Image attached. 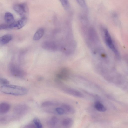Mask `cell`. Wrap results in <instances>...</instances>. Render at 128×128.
I'll return each instance as SVG.
<instances>
[{
    "label": "cell",
    "mask_w": 128,
    "mask_h": 128,
    "mask_svg": "<svg viewBox=\"0 0 128 128\" xmlns=\"http://www.w3.org/2000/svg\"><path fill=\"white\" fill-rule=\"evenodd\" d=\"M0 90L6 94L16 96L25 95L28 92V89L24 87L9 84L2 86Z\"/></svg>",
    "instance_id": "obj_1"
},
{
    "label": "cell",
    "mask_w": 128,
    "mask_h": 128,
    "mask_svg": "<svg viewBox=\"0 0 128 128\" xmlns=\"http://www.w3.org/2000/svg\"><path fill=\"white\" fill-rule=\"evenodd\" d=\"M104 36L105 42L107 46L117 57H119L118 51L114 43L109 32L106 29L104 30Z\"/></svg>",
    "instance_id": "obj_2"
},
{
    "label": "cell",
    "mask_w": 128,
    "mask_h": 128,
    "mask_svg": "<svg viewBox=\"0 0 128 128\" xmlns=\"http://www.w3.org/2000/svg\"><path fill=\"white\" fill-rule=\"evenodd\" d=\"M14 10L21 17H27L28 14V6L26 4L23 3L16 4L13 7Z\"/></svg>",
    "instance_id": "obj_3"
},
{
    "label": "cell",
    "mask_w": 128,
    "mask_h": 128,
    "mask_svg": "<svg viewBox=\"0 0 128 128\" xmlns=\"http://www.w3.org/2000/svg\"><path fill=\"white\" fill-rule=\"evenodd\" d=\"M9 68L11 74L15 77L21 78L25 75L24 71L14 64H10L9 65Z\"/></svg>",
    "instance_id": "obj_4"
},
{
    "label": "cell",
    "mask_w": 128,
    "mask_h": 128,
    "mask_svg": "<svg viewBox=\"0 0 128 128\" xmlns=\"http://www.w3.org/2000/svg\"><path fill=\"white\" fill-rule=\"evenodd\" d=\"M70 75L69 70L67 68H63L58 72L56 76L58 80H66L69 78Z\"/></svg>",
    "instance_id": "obj_5"
},
{
    "label": "cell",
    "mask_w": 128,
    "mask_h": 128,
    "mask_svg": "<svg viewBox=\"0 0 128 128\" xmlns=\"http://www.w3.org/2000/svg\"><path fill=\"white\" fill-rule=\"evenodd\" d=\"M27 18L24 17L19 20L17 21L10 24L11 29H12L19 30L22 28L27 22Z\"/></svg>",
    "instance_id": "obj_6"
},
{
    "label": "cell",
    "mask_w": 128,
    "mask_h": 128,
    "mask_svg": "<svg viewBox=\"0 0 128 128\" xmlns=\"http://www.w3.org/2000/svg\"><path fill=\"white\" fill-rule=\"evenodd\" d=\"M63 90L66 93L74 96L80 98L84 97V95L82 93L75 89L66 88H64Z\"/></svg>",
    "instance_id": "obj_7"
},
{
    "label": "cell",
    "mask_w": 128,
    "mask_h": 128,
    "mask_svg": "<svg viewBox=\"0 0 128 128\" xmlns=\"http://www.w3.org/2000/svg\"><path fill=\"white\" fill-rule=\"evenodd\" d=\"M28 107L24 105H20L16 106L15 108V111L18 114L22 115L28 111Z\"/></svg>",
    "instance_id": "obj_8"
},
{
    "label": "cell",
    "mask_w": 128,
    "mask_h": 128,
    "mask_svg": "<svg viewBox=\"0 0 128 128\" xmlns=\"http://www.w3.org/2000/svg\"><path fill=\"white\" fill-rule=\"evenodd\" d=\"M4 19L6 23L8 24H12L15 21L14 16L11 13L9 12L5 13Z\"/></svg>",
    "instance_id": "obj_9"
},
{
    "label": "cell",
    "mask_w": 128,
    "mask_h": 128,
    "mask_svg": "<svg viewBox=\"0 0 128 128\" xmlns=\"http://www.w3.org/2000/svg\"><path fill=\"white\" fill-rule=\"evenodd\" d=\"M45 33L44 29L40 28L38 29L33 37V39L35 41H38L43 36Z\"/></svg>",
    "instance_id": "obj_10"
},
{
    "label": "cell",
    "mask_w": 128,
    "mask_h": 128,
    "mask_svg": "<svg viewBox=\"0 0 128 128\" xmlns=\"http://www.w3.org/2000/svg\"><path fill=\"white\" fill-rule=\"evenodd\" d=\"M12 39V36L10 35H5L0 37V44L4 45L9 43Z\"/></svg>",
    "instance_id": "obj_11"
},
{
    "label": "cell",
    "mask_w": 128,
    "mask_h": 128,
    "mask_svg": "<svg viewBox=\"0 0 128 128\" xmlns=\"http://www.w3.org/2000/svg\"><path fill=\"white\" fill-rule=\"evenodd\" d=\"M10 108V105L7 103H3L0 104V113L5 114L7 113Z\"/></svg>",
    "instance_id": "obj_12"
},
{
    "label": "cell",
    "mask_w": 128,
    "mask_h": 128,
    "mask_svg": "<svg viewBox=\"0 0 128 128\" xmlns=\"http://www.w3.org/2000/svg\"><path fill=\"white\" fill-rule=\"evenodd\" d=\"M43 48L45 49L50 50H55L56 49L55 46L53 43L47 42L44 43L43 44Z\"/></svg>",
    "instance_id": "obj_13"
},
{
    "label": "cell",
    "mask_w": 128,
    "mask_h": 128,
    "mask_svg": "<svg viewBox=\"0 0 128 128\" xmlns=\"http://www.w3.org/2000/svg\"><path fill=\"white\" fill-rule=\"evenodd\" d=\"M72 120L70 118H67L64 119L62 121V126L65 128H68L72 124Z\"/></svg>",
    "instance_id": "obj_14"
},
{
    "label": "cell",
    "mask_w": 128,
    "mask_h": 128,
    "mask_svg": "<svg viewBox=\"0 0 128 128\" xmlns=\"http://www.w3.org/2000/svg\"><path fill=\"white\" fill-rule=\"evenodd\" d=\"M59 122L58 118L55 117L51 118L48 121V126L51 128H53Z\"/></svg>",
    "instance_id": "obj_15"
},
{
    "label": "cell",
    "mask_w": 128,
    "mask_h": 128,
    "mask_svg": "<svg viewBox=\"0 0 128 128\" xmlns=\"http://www.w3.org/2000/svg\"><path fill=\"white\" fill-rule=\"evenodd\" d=\"M61 107L65 110L66 114H73L75 112V110L71 106L67 104H63Z\"/></svg>",
    "instance_id": "obj_16"
},
{
    "label": "cell",
    "mask_w": 128,
    "mask_h": 128,
    "mask_svg": "<svg viewBox=\"0 0 128 128\" xmlns=\"http://www.w3.org/2000/svg\"><path fill=\"white\" fill-rule=\"evenodd\" d=\"M95 106L96 110L99 112H104L106 110V108L105 106L102 104L100 103H96L95 104Z\"/></svg>",
    "instance_id": "obj_17"
},
{
    "label": "cell",
    "mask_w": 128,
    "mask_h": 128,
    "mask_svg": "<svg viewBox=\"0 0 128 128\" xmlns=\"http://www.w3.org/2000/svg\"><path fill=\"white\" fill-rule=\"evenodd\" d=\"M34 125L35 128H43V125L41 121L38 119L35 118L33 120Z\"/></svg>",
    "instance_id": "obj_18"
},
{
    "label": "cell",
    "mask_w": 128,
    "mask_h": 128,
    "mask_svg": "<svg viewBox=\"0 0 128 128\" xmlns=\"http://www.w3.org/2000/svg\"><path fill=\"white\" fill-rule=\"evenodd\" d=\"M60 1L65 10H68L69 9L70 6L69 3L68 1L61 0Z\"/></svg>",
    "instance_id": "obj_19"
},
{
    "label": "cell",
    "mask_w": 128,
    "mask_h": 128,
    "mask_svg": "<svg viewBox=\"0 0 128 128\" xmlns=\"http://www.w3.org/2000/svg\"><path fill=\"white\" fill-rule=\"evenodd\" d=\"M57 104L50 101H47L43 103L42 104V106L43 107H46L55 105Z\"/></svg>",
    "instance_id": "obj_20"
},
{
    "label": "cell",
    "mask_w": 128,
    "mask_h": 128,
    "mask_svg": "<svg viewBox=\"0 0 128 128\" xmlns=\"http://www.w3.org/2000/svg\"><path fill=\"white\" fill-rule=\"evenodd\" d=\"M55 110L56 112L59 115H63L66 114L65 110L62 107L56 108Z\"/></svg>",
    "instance_id": "obj_21"
},
{
    "label": "cell",
    "mask_w": 128,
    "mask_h": 128,
    "mask_svg": "<svg viewBox=\"0 0 128 128\" xmlns=\"http://www.w3.org/2000/svg\"><path fill=\"white\" fill-rule=\"evenodd\" d=\"M9 81L7 79L0 77V84L5 85L9 84Z\"/></svg>",
    "instance_id": "obj_22"
},
{
    "label": "cell",
    "mask_w": 128,
    "mask_h": 128,
    "mask_svg": "<svg viewBox=\"0 0 128 128\" xmlns=\"http://www.w3.org/2000/svg\"><path fill=\"white\" fill-rule=\"evenodd\" d=\"M9 24H2L0 25V30L9 29Z\"/></svg>",
    "instance_id": "obj_23"
},
{
    "label": "cell",
    "mask_w": 128,
    "mask_h": 128,
    "mask_svg": "<svg viewBox=\"0 0 128 128\" xmlns=\"http://www.w3.org/2000/svg\"><path fill=\"white\" fill-rule=\"evenodd\" d=\"M23 128H35L34 125L31 124L27 125Z\"/></svg>",
    "instance_id": "obj_24"
}]
</instances>
